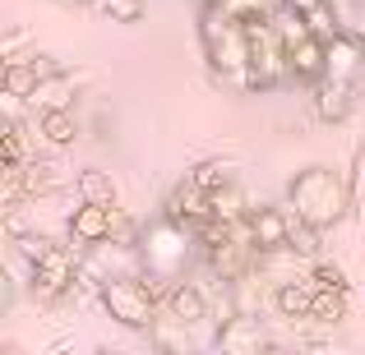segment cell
Returning <instances> with one entry per match:
<instances>
[{"label":"cell","mask_w":365,"mask_h":355,"mask_svg":"<svg viewBox=\"0 0 365 355\" xmlns=\"http://www.w3.org/2000/svg\"><path fill=\"white\" fill-rule=\"evenodd\" d=\"M199 42H204V55H208L217 79L245 88V79H250V28H245V14H241L236 0H208L199 9Z\"/></svg>","instance_id":"obj_1"},{"label":"cell","mask_w":365,"mask_h":355,"mask_svg":"<svg viewBox=\"0 0 365 355\" xmlns=\"http://www.w3.org/2000/svg\"><path fill=\"white\" fill-rule=\"evenodd\" d=\"M287 203H292L305 222L329 231V226H338L342 217L351 213V176H342V171H333V166H305V171H296L292 185H287Z\"/></svg>","instance_id":"obj_2"},{"label":"cell","mask_w":365,"mask_h":355,"mask_svg":"<svg viewBox=\"0 0 365 355\" xmlns=\"http://www.w3.org/2000/svg\"><path fill=\"white\" fill-rule=\"evenodd\" d=\"M98 300L120 328L130 332H153V323L162 319V295L148 277L139 272H125V277H107L98 282Z\"/></svg>","instance_id":"obj_3"},{"label":"cell","mask_w":365,"mask_h":355,"mask_svg":"<svg viewBox=\"0 0 365 355\" xmlns=\"http://www.w3.org/2000/svg\"><path fill=\"white\" fill-rule=\"evenodd\" d=\"M245 28H250V79H245V92H264V88H277L282 79H292L287 42L277 37L273 18L268 14H245Z\"/></svg>","instance_id":"obj_4"},{"label":"cell","mask_w":365,"mask_h":355,"mask_svg":"<svg viewBox=\"0 0 365 355\" xmlns=\"http://www.w3.org/2000/svg\"><path fill=\"white\" fill-rule=\"evenodd\" d=\"M190 235H195V231H190V226H180V222H171V217L153 222L148 231H143V240H139V249H143V272L158 277V282L180 277V272H185V263H190V245H195Z\"/></svg>","instance_id":"obj_5"},{"label":"cell","mask_w":365,"mask_h":355,"mask_svg":"<svg viewBox=\"0 0 365 355\" xmlns=\"http://www.w3.org/2000/svg\"><path fill=\"white\" fill-rule=\"evenodd\" d=\"M79 272H83L79 249H70V245H51V254L37 258V263L28 267V291H33V300L56 304V300H65V295L79 291Z\"/></svg>","instance_id":"obj_6"},{"label":"cell","mask_w":365,"mask_h":355,"mask_svg":"<svg viewBox=\"0 0 365 355\" xmlns=\"http://www.w3.org/2000/svg\"><path fill=\"white\" fill-rule=\"evenodd\" d=\"M162 217H171V222H180V226H190V231H199V226L213 217V194L185 176V180H180V185L167 194V203H162Z\"/></svg>","instance_id":"obj_7"},{"label":"cell","mask_w":365,"mask_h":355,"mask_svg":"<svg viewBox=\"0 0 365 355\" xmlns=\"http://www.w3.org/2000/svg\"><path fill=\"white\" fill-rule=\"evenodd\" d=\"M111 226H116V208H111V203L79 198V208L70 213V240H74V245H83V249L111 240Z\"/></svg>","instance_id":"obj_8"},{"label":"cell","mask_w":365,"mask_h":355,"mask_svg":"<svg viewBox=\"0 0 365 355\" xmlns=\"http://www.w3.org/2000/svg\"><path fill=\"white\" fill-rule=\"evenodd\" d=\"M351 102H356V83L333 79V74H324V79L314 83V92H310V107H314V116L324 124H342L351 116Z\"/></svg>","instance_id":"obj_9"},{"label":"cell","mask_w":365,"mask_h":355,"mask_svg":"<svg viewBox=\"0 0 365 355\" xmlns=\"http://www.w3.org/2000/svg\"><path fill=\"white\" fill-rule=\"evenodd\" d=\"M250 240L259 254H287V231H292V213L287 208H255L245 217Z\"/></svg>","instance_id":"obj_10"},{"label":"cell","mask_w":365,"mask_h":355,"mask_svg":"<svg viewBox=\"0 0 365 355\" xmlns=\"http://www.w3.org/2000/svg\"><path fill=\"white\" fill-rule=\"evenodd\" d=\"M217 346L227 355H259L268 351V332L264 323H259V314H236V319H227L222 328H217Z\"/></svg>","instance_id":"obj_11"},{"label":"cell","mask_w":365,"mask_h":355,"mask_svg":"<svg viewBox=\"0 0 365 355\" xmlns=\"http://www.w3.org/2000/svg\"><path fill=\"white\" fill-rule=\"evenodd\" d=\"M287 65H292V83H319L329 74V42L310 33L305 42L287 46Z\"/></svg>","instance_id":"obj_12"},{"label":"cell","mask_w":365,"mask_h":355,"mask_svg":"<svg viewBox=\"0 0 365 355\" xmlns=\"http://www.w3.org/2000/svg\"><path fill=\"white\" fill-rule=\"evenodd\" d=\"M162 304H167V314L180 319L185 328H199L204 319H213V304H208V295L199 291L195 282H176L167 295H162Z\"/></svg>","instance_id":"obj_13"},{"label":"cell","mask_w":365,"mask_h":355,"mask_svg":"<svg viewBox=\"0 0 365 355\" xmlns=\"http://www.w3.org/2000/svg\"><path fill=\"white\" fill-rule=\"evenodd\" d=\"M361 70H365V37L342 28V33L329 42V74H333V79H351V83H356Z\"/></svg>","instance_id":"obj_14"},{"label":"cell","mask_w":365,"mask_h":355,"mask_svg":"<svg viewBox=\"0 0 365 355\" xmlns=\"http://www.w3.org/2000/svg\"><path fill=\"white\" fill-rule=\"evenodd\" d=\"M310 304H314V286H305V282H277L273 286V309L292 328L296 323H310Z\"/></svg>","instance_id":"obj_15"},{"label":"cell","mask_w":365,"mask_h":355,"mask_svg":"<svg viewBox=\"0 0 365 355\" xmlns=\"http://www.w3.org/2000/svg\"><path fill=\"white\" fill-rule=\"evenodd\" d=\"M74 97H79V74L56 70V74H46V79L37 83L28 102H37V111H56V107H74Z\"/></svg>","instance_id":"obj_16"},{"label":"cell","mask_w":365,"mask_h":355,"mask_svg":"<svg viewBox=\"0 0 365 355\" xmlns=\"http://www.w3.org/2000/svg\"><path fill=\"white\" fill-rule=\"evenodd\" d=\"M292 5H301V14H305V23H310L314 37L333 42V37L342 33V9L333 5V0H292Z\"/></svg>","instance_id":"obj_17"},{"label":"cell","mask_w":365,"mask_h":355,"mask_svg":"<svg viewBox=\"0 0 365 355\" xmlns=\"http://www.w3.org/2000/svg\"><path fill=\"white\" fill-rule=\"evenodd\" d=\"M37 134H42L51 148H70V143L79 139V120H74V107L42 111V120H37Z\"/></svg>","instance_id":"obj_18"},{"label":"cell","mask_w":365,"mask_h":355,"mask_svg":"<svg viewBox=\"0 0 365 355\" xmlns=\"http://www.w3.org/2000/svg\"><path fill=\"white\" fill-rule=\"evenodd\" d=\"M310 319L319 323V328H338V323L347 319V291H342V286H314Z\"/></svg>","instance_id":"obj_19"},{"label":"cell","mask_w":365,"mask_h":355,"mask_svg":"<svg viewBox=\"0 0 365 355\" xmlns=\"http://www.w3.org/2000/svg\"><path fill=\"white\" fill-rule=\"evenodd\" d=\"M65 185V176H61V166L56 161H24V194L28 198H42V194H56V189Z\"/></svg>","instance_id":"obj_20"},{"label":"cell","mask_w":365,"mask_h":355,"mask_svg":"<svg viewBox=\"0 0 365 355\" xmlns=\"http://www.w3.org/2000/svg\"><path fill=\"white\" fill-rule=\"evenodd\" d=\"M42 83V65L33 55H9L5 60V88L19 92V97H33V88Z\"/></svg>","instance_id":"obj_21"},{"label":"cell","mask_w":365,"mask_h":355,"mask_svg":"<svg viewBox=\"0 0 365 355\" xmlns=\"http://www.w3.org/2000/svg\"><path fill=\"white\" fill-rule=\"evenodd\" d=\"M255 213V208H250V198H245V189L236 185H222V189H213V217H222L227 226H241L245 217Z\"/></svg>","instance_id":"obj_22"},{"label":"cell","mask_w":365,"mask_h":355,"mask_svg":"<svg viewBox=\"0 0 365 355\" xmlns=\"http://www.w3.org/2000/svg\"><path fill=\"white\" fill-rule=\"evenodd\" d=\"M287 213H292V231H287V254H296V258H319V226L305 222V217L296 213L292 203H287Z\"/></svg>","instance_id":"obj_23"},{"label":"cell","mask_w":365,"mask_h":355,"mask_svg":"<svg viewBox=\"0 0 365 355\" xmlns=\"http://www.w3.org/2000/svg\"><path fill=\"white\" fill-rule=\"evenodd\" d=\"M74 189H79V198H93V203H111L116 208V180L107 176V171H79V180H74Z\"/></svg>","instance_id":"obj_24"},{"label":"cell","mask_w":365,"mask_h":355,"mask_svg":"<svg viewBox=\"0 0 365 355\" xmlns=\"http://www.w3.org/2000/svg\"><path fill=\"white\" fill-rule=\"evenodd\" d=\"M190 180H195V185H204L208 194H213V189H222V185H232V180H236V161L208 157V161H199V166L190 171Z\"/></svg>","instance_id":"obj_25"},{"label":"cell","mask_w":365,"mask_h":355,"mask_svg":"<svg viewBox=\"0 0 365 355\" xmlns=\"http://www.w3.org/2000/svg\"><path fill=\"white\" fill-rule=\"evenodd\" d=\"M93 5H98V14H107L111 23H139L148 0H93Z\"/></svg>","instance_id":"obj_26"},{"label":"cell","mask_w":365,"mask_h":355,"mask_svg":"<svg viewBox=\"0 0 365 355\" xmlns=\"http://www.w3.org/2000/svg\"><path fill=\"white\" fill-rule=\"evenodd\" d=\"M310 286H342L347 291V272H342V263H333V258H310Z\"/></svg>","instance_id":"obj_27"},{"label":"cell","mask_w":365,"mask_h":355,"mask_svg":"<svg viewBox=\"0 0 365 355\" xmlns=\"http://www.w3.org/2000/svg\"><path fill=\"white\" fill-rule=\"evenodd\" d=\"M351 213L365 222V143L356 148V166H351Z\"/></svg>","instance_id":"obj_28"},{"label":"cell","mask_w":365,"mask_h":355,"mask_svg":"<svg viewBox=\"0 0 365 355\" xmlns=\"http://www.w3.org/2000/svg\"><path fill=\"white\" fill-rule=\"evenodd\" d=\"M0 152H5V161H24V120H5Z\"/></svg>","instance_id":"obj_29"},{"label":"cell","mask_w":365,"mask_h":355,"mask_svg":"<svg viewBox=\"0 0 365 355\" xmlns=\"http://www.w3.org/2000/svg\"><path fill=\"white\" fill-rule=\"evenodd\" d=\"M56 5H93V0H56Z\"/></svg>","instance_id":"obj_30"},{"label":"cell","mask_w":365,"mask_h":355,"mask_svg":"<svg viewBox=\"0 0 365 355\" xmlns=\"http://www.w3.org/2000/svg\"><path fill=\"white\" fill-rule=\"evenodd\" d=\"M204 5H208V0H204Z\"/></svg>","instance_id":"obj_31"},{"label":"cell","mask_w":365,"mask_h":355,"mask_svg":"<svg viewBox=\"0 0 365 355\" xmlns=\"http://www.w3.org/2000/svg\"><path fill=\"white\" fill-rule=\"evenodd\" d=\"M361 37H365V33H361Z\"/></svg>","instance_id":"obj_32"}]
</instances>
